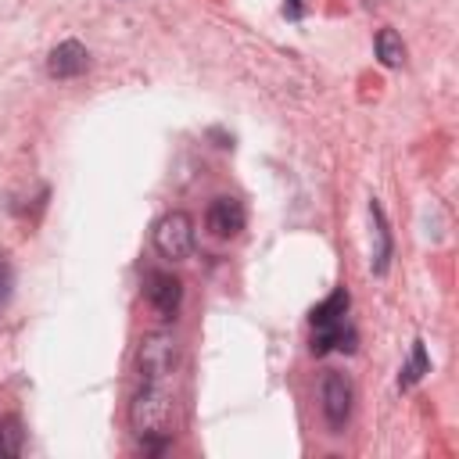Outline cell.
Instances as JSON below:
<instances>
[{"mask_svg": "<svg viewBox=\"0 0 459 459\" xmlns=\"http://www.w3.org/2000/svg\"><path fill=\"white\" fill-rule=\"evenodd\" d=\"M147 305L158 312V319H176L183 305V283L172 273H147Z\"/></svg>", "mask_w": 459, "mask_h": 459, "instance_id": "cell-6", "label": "cell"}, {"mask_svg": "<svg viewBox=\"0 0 459 459\" xmlns=\"http://www.w3.org/2000/svg\"><path fill=\"white\" fill-rule=\"evenodd\" d=\"M11 294H14V265L7 255H0V308H7Z\"/></svg>", "mask_w": 459, "mask_h": 459, "instance_id": "cell-14", "label": "cell"}, {"mask_svg": "<svg viewBox=\"0 0 459 459\" xmlns=\"http://www.w3.org/2000/svg\"><path fill=\"white\" fill-rule=\"evenodd\" d=\"M172 391L169 380H140V391L129 402V427L133 434L143 437H165L169 423H172Z\"/></svg>", "mask_w": 459, "mask_h": 459, "instance_id": "cell-1", "label": "cell"}, {"mask_svg": "<svg viewBox=\"0 0 459 459\" xmlns=\"http://www.w3.org/2000/svg\"><path fill=\"white\" fill-rule=\"evenodd\" d=\"M377 57L387 68H398L405 61V43H402V36L394 29H380L377 32Z\"/></svg>", "mask_w": 459, "mask_h": 459, "instance_id": "cell-13", "label": "cell"}, {"mask_svg": "<svg viewBox=\"0 0 459 459\" xmlns=\"http://www.w3.org/2000/svg\"><path fill=\"white\" fill-rule=\"evenodd\" d=\"M86 68H90V54H86V47L79 39L57 43L50 50V57H47V75L50 79H79Z\"/></svg>", "mask_w": 459, "mask_h": 459, "instance_id": "cell-7", "label": "cell"}, {"mask_svg": "<svg viewBox=\"0 0 459 459\" xmlns=\"http://www.w3.org/2000/svg\"><path fill=\"white\" fill-rule=\"evenodd\" d=\"M369 215H373V230H377V251H373V273L377 276H384L387 273V265H391V251H394V240H391V226H387V215H384V208H380V201L373 197L369 201Z\"/></svg>", "mask_w": 459, "mask_h": 459, "instance_id": "cell-9", "label": "cell"}, {"mask_svg": "<svg viewBox=\"0 0 459 459\" xmlns=\"http://www.w3.org/2000/svg\"><path fill=\"white\" fill-rule=\"evenodd\" d=\"M427 373H430V355H427L423 341H412L409 362H405V366H402V373H398V387H402V391H409V387H416Z\"/></svg>", "mask_w": 459, "mask_h": 459, "instance_id": "cell-11", "label": "cell"}, {"mask_svg": "<svg viewBox=\"0 0 459 459\" xmlns=\"http://www.w3.org/2000/svg\"><path fill=\"white\" fill-rule=\"evenodd\" d=\"M319 398H323V420L333 434L344 430L348 416H351V384L348 377H341L337 369H330L323 377V387H319Z\"/></svg>", "mask_w": 459, "mask_h": 459, "instance_id": "cell-4", "label": "cell"}, {"mask_svg": "<svg viewBox=\"0 0 459 459\" xmlns=\"http://www.w3.org/2000/svg\"><path fill=\"white\" fill-rule=\"evenodd\" d=\"M176 362H179V348L172 333H147L140 341V351H136L140 380H172Z\"/></svg>", "mask_w": 459, "mask_h": 459, "instance_id": "cell-3", "label": "cell"}, {"mask_svg": "<svg viewBox=\"0 0 459 459\" xmlns=\"http://www.w3.org/2000/svg\"><path fill=\"white\" fill-rule=\"evenodd\" d=\"M348 305H351V298H348V290L344 287H337L330 298H323L312 312H308V323H312V330H330V326H341V323H348L344 316H348Z\"/></svg>", "mask_w": 459, "mask_h": 459, "instance_id": "cell-8", "label": "cell"}, {"mask_svg": "<svg viewBox=\"0 0 459 459\" xmlns=\"http://www.w3.org/2000/svg\"><path fill=\"white\" fill-rule=\"evenodd\" d=\"M154 247H158V255L161 258H169V262H183V258H190V251H194V240H197V233H194V219L186 215V212H165L158 222H154Z\"/></svg>", "mask_w": 459, "mask_h": 459, "instance_id": "cell-2", "label": "cell"}, {"mask_svg": "<svg viewBox=\"0 0 459 459\" xmlns=\"http://www.w3.org/2000/svg\"><path fill=\"white\" fill-rule=\"evenodd\" d=\"M244 222H247L244 204H240L237 197H226V194L215 197V201L208 204V212H204V226H208V233L219 237V240L237 237V233L244 230Z\"/></svg>", "mask_w": 459, "mask_h": 459, "instance_id": "cell-5", "label": "cell"}, {"mask_svg": "<svg viewBox=\"0 0 459 459\" xmlns=\"http://www.w3.org/2000/svg\"><path fill=\"white\" fill-rule=\"evenodd\" d=\"M355 330L348 323L330 326V330H312V355H326V351H355Z\"/></svg>", "mask_w": 459, "mask_h": 459, "instance_id": "cell-10", "label": "cell"}, {"mask_svg": "<svg viewBox=\"0 0 459 459\" xmlns=\"http://www.w3.org/2000/svg\"><path fill=\"white\" fill-rule=\"evenodd\" d=\"M25 448V430L18 416H0V459H18Z\"/></svg>", "mask_w": 459, "mask_h": 459, "instance_id": "cell-12", "label": "cell"}, {"mask_svg": "<svg viewBox=\"0 0 459 459\" xmlns=\"http://www.w3.org/2000/svg\"><path fill=\"white\" fill-rule=\"evenodd\" d=\"M283 14H287V18H294V22H298V18H301V14H305V0H287V4H283Z\"/></svg>", "mask_w": 459, "mask_h": 459, "instance_id": "cell-15", "label": "cell"}]
</instances>
